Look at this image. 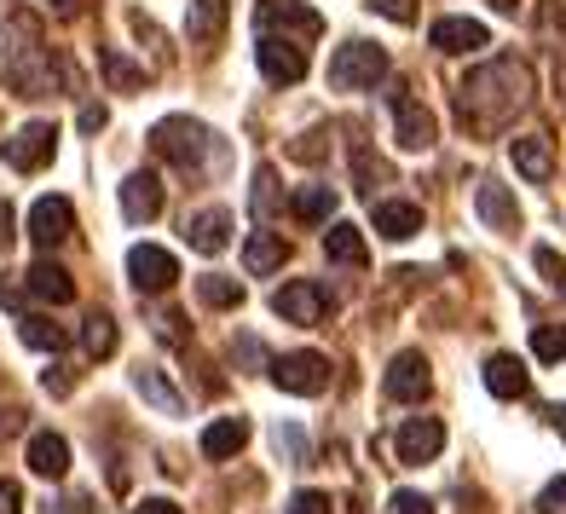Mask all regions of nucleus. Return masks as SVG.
I'll list each match as a JSON object with an SVG mask.
<instances>
[{"label":"nucleus","mask_w":566,"mask_h":514,"mask_svg":"<svg viewBox=\"0 0 566 514\" xmlns=\"http://www.w3.org/2000/svg\"><path fill=\"white\" fill-rule=\"evenodd\" d=\"M509 157H514V168H521V174L532 179V186L555 174V150H549V139H544V134H521V139L509 145Z\"/></svg>","instance_id":"b1692460"},{"label":"nucleus","mask_w":566,"mask_h":514,"mask_svg":"<svg viewBox=\"0 0 566 514\" xmlns=\"http://www.w3.org/2000/svg\"><path fill=\"white\" fill-rule=\"evenodd\" d=\"M53 7H75V0H53Z\"/></svg>","instance_id":"864d4df0"},{"label":"nucleus","mask_w":566,"mask_h":514,"mask_svg":"<svg viewBox=\"0 0 566 514\" xmlns=\"http://www.w3.org/2000/svg\"><path fill=\"white\" fill-rule=\"evenodd\" d=\"M272 445L290 457L295 469H306V462H313V451H306V433H301L295 422H277V428H272Z\"/></svg>","instance_id":"f704fd0d"},{"label":"nucleus","mask_w":566,"mask_h":514,"mask_svg":"<svg viewBox=\"0 0 566 514\" xmlns=\"http://www.w3.org/2000/svg\"><path fill=\"white\" fill-rule=\"evenodd\" d=\"M12 238H18V214H12V202L0 197V249H7Z\"/></svg>","instance_id":"de8ad7c7"},{"label":"nucleus","mask_w":566,"mask_h":514,"mask_svg":"<svg viewBox=\"0 0 566 514\" xmlns=\"http://www.w3.org/2000/svg\"><path fill=\"white\" fill-rule=\"evenodd\" d=\"M157 336H163L168 347H179V342H186V318H179V313H163V318H157Z\"/></svg>","instance_id":"c03bdc74"},{"label":"nucleus","mask_w":566,"mask_h":514,"mask_svg":"<svg viewBox=\"0 0 566 514\" xmlns=\"http://www.w3.org/2000/svg\"><path fill=\"white\" fill-rule=\"evenodd\" d=\"M526 388H532V376H526V365L514 353H492V358H485V394H492V399H526Z\"/></svg>","instance_id":"6ab92c4d"},{"label":"nucleus","mask_w":566,"mask_h":514,"mask_svg":"<svg viewBox=\"0 0 566 514\" xmlns=\"http://www.w3.org/2000/svg\"><path fill=\"white\" fill-rule=\"evenodd\" d=\"M98 64H105V75H111L116 93H139V87H145V70L127 59L122 46H105V53H98Z\"/></svg>","instance_id":"7c9ffc66"},{"label":"nucleus","mask_w":566,"mask_h":514,"mask_svg":"<svg viewBox=\"0 0 566 514\" xmlns=\"http://www.w3.org/2000/svg\"><path fill=\"white\" fill-rule=\"evenodd\" d=\"M122 214L127 220H134V225H150V220H157L163 214V179L157 174H127L122 179Z\"/></svg>","instance_id":"f3484780"},{"label":"nucleus","mask_w":566,"mask_h":514,"mask_svg":"<svg viewBox=\"0 0 566 514\" xmlns=\"http://www.w3.org/2000/svg\"><path fill=\"white\" fill-rule=\"evenodd\" d=\"M0 514H23V492H18V480H0Z\"/></svg>","instance_id":"49530a36"},{"label":"nucleus","mask_w":566,"mask_h":514,"mask_svg":"<svg viewBox=\"0 0 566 514\" xmlns=\"http://www.w3.org/2000/svg\"><path fill=\"white\" fill-rule=\"evenodd\" d=\"M0 70H7V82L18 87V98L53 93V53H46L35 18L18 12L12 23H0Z\"/></svg>","instance_id":"f03ea898"},{"label":"nucleus","mask_w":566,"mask_h":514,"mask_svg":"<svg viewBox=\"0 0 566 514\" xmlns=\"http://www.w3.org/2000/svg\"><path fill=\"white\" fill-rule=\"evenodd\" d=\"M537 514H566V480H549L537 492Z\"/></svg>","instance_id":"79ce46f5"},{"label":"nucleus","mask_w":566,"mask_h":514,"mask_svg":"<svg viewBox=\"0 0 566 514\" xmlns=\"http://www.w3.org/2000/svg\"><path fill=\"white\" fill-rule=\"evenodd\" d=\"M283 514H329V492H295Z\"/></svg>","instance_id":"a19ab883"},{"label":"nucleus","mask_w":566,"mask_h":514,"mask_svg":"<svg viewBox=\"0 0 566 514\" xmlns=\"http://www.w3.org/2000/svg\"><path fill=\"white\" fill-rule=\"evenodd\" d=\"M492 7H497V12H514V7H521V0H492Z\"/></svg>","instance_id":"3c124183"},{"label":"nucleus","mask_w":566,"mask_h":514,"mask_svg":"<svg viewBox=\"0 0 566 514\" xmlns=\"http://www.w3.org/2000/svg\"><path fill=\"white\" fill-rule=\"evenodd\" d=\"M231 358H238V365H266V370H272V358H266V347L254 342V336H243L238 347H231Z\"/></svg>","instance_id":"37998d69"},{"label":"nucleus","mask_w":566,"mask_h":514,"mask_svg":"<svg viewBox=\"0 0 566 514\" xmlns=\"http://www.w3.org/2000/svg\"><path fill=\"white\" fill-rule=\"evenodd\" d=\"M18 342L35 347V353H59V347H64V329H59L53 318H41V313H23V318H18Z\"/></svg>","instance_id":"c756f323"},{"label":"nucleus","mask_w":566,"mask_h":514,"mask_svg":"<svg viewBox=\"0 0 566 514\" xmlns=\"http://www.w3.org/2000/svg\"><path fill=\"white\" fill-rule=\"evenodd\" d=\"M370 12L394 18V23H417V0H370Z\"/></svg>","instance_id":"ea45409f"},{"label":"nucleus","mask_w":566,"mask_h":514,"mask_svg":"<svg viewBox=\"0 0 566 514\" xmlns=\"http://www.w3.org/2000/svg\"><path fill=\"white\" fill-rule=\"evenodd\" d=\"M134 514H186V508H179L174 497H145V503H139Z\"/></svg>","instance_id":"09e8293b"},{"label":"nucleus","mask_w":566,"mask_h":514,"mask_svg":"<svg viewBox=\"0 0 566 514\" xmlns=\"http://www.w3.org/2000/svg\"><path fill=\"white\" fill-rule=\"evenodd\" d=\"M381 394H388L394 405H422L428 394H433V370H428V358L410 347V353H399L394 365H388V376H381Z\"/></svg>","instance_id":"9d476101"},{"label":"nucleus","mask_w":566,"mask_h":514,"mask_svg":"<svg viewBox=\"0 0 566 514\" xmlns=\"http://www.w3.org/2000/svg\"><path fill=\"white\" fill-rule=\"evenodd\" d=\"M70 231H75L70 197H35V209H30V243L41 254H53L59 243H70Z\"/></svg>","instance_id":"f8f14e48"},{"label":"nucleus","mask_w":566,"mask_h":514,"mask_svg":"<svg viewBox=\"0 0 566 514\" xmlns=\"http://www.w3.org/2000/svg\"><path fill=\"white\" fill-rule=\"evenodd\" d=\"M324 254H329V261H336V266H370V249H365V231H358L353 220H336V225H329L324 231Z\"/></svg>","instance_id":"4be33fe9"},{"label":"nucleus","mask_w":566,"mask_h":514,"mask_svg":"<svg viewBox=\"0 0 566 514\" xmlns=\"http://www.w3.org/2000/svg\"><path fill=\"white\" fill-rule=\"evenodd\" d=\"M370 220H376V231H381L388 243H405V238H417V231H422V209H417V202H399V197L376 202Z\"/></svg>","instance_id":"412c9836"},{"label":"nucleus","mask_w":566,"mask_h":514,"mask_svg":"<svg viewBox=\"0 0 566 514\" xmlns=\"http://www.w3.org/2000/svg\"><path fill=\"white\" fill-rule=\"evenodd\" d=\"M394 139H399V150H428L433 139H440V122H433L428 105L394 93Z\"/></svg>","instance_id":"2eb2a0df"},{"label":"nucleus","mask_w":566,"mask_h":514,"mask_svg":"<svg viewBox=\"0 0 566 514\" xmlns=\"http://www.w3.org/2000/svg\"><path fill=\"white\" fill-rule=\"evenodd\" d=\"M243 445H249V422L243 417H220V422L202 428V457H214V462L238 457Z\"/></svg>","instance_id":"a878e982"},{"label":"nucleus","mask_w":566,"mask_h":514,"mask_svg":"<svg viewBox=\"0 0 566 514\" xmlns=\"http://www.w3.org/2000/svg\"><path fill=\"white\" fill-rule=\"evenodd\" d=\"M30 469L41 480H64L70 474V440H64V433H53V428L30 433Z\"/></svg>","instance_id":"aec40b11"},{"label":"nucleus","mask_w":566,"mask_h":514,"mask_svg":"<svg viewBox=\"0 0 566 514\" xmlns=\"http://www.w3.org/2000/svg\"><path fill=\"white\" fill-rule=\"evenodd\" d=\"M23 295H35V301H46V306H70V301H75V277L53 261V254H41V261L23 272Z\"/></svg>","instance_id":"dca6fc26"},{"label":"nucleus","mask_w":566,"mask_h":514,"mask_svg":"<svg viewBox=\"0 0 566 514\" xmlns=\"http://www.w3.org/2000/svg\"><path fill=\"white\" fill-rule=\"evenodd\" d=\"M446 451V422L440 417H410V422H399V433H394V457L399 462H433Z\"/></svg>","instance_id":"ddd939ff"},{"label":"nucleus","mask_w":566,"mask_h":514,"mask_svg":"<svg viewBox=\"0 0 566 514\" xmlns=\"http://www.w3.org/2000/svg\"><path fill=\"white\" fill-rule=\"evenodd\" d=\"M394 514H433V503L422 492H394Z\"/></svg>","instance_id":"a18cd8bd"},{"label":"nucleus","mask_w":566,"mask_h":514,"mask_svg":"<svg viewBox=\"0 0 566 514\" xmlns=\"http://www.w3.org/2000/svg\"><path fill=\"white\" fill-rule=\"evenodd\" d=\"M134 394H139L145 405H157L163 417H179V410H186V399H179V394L168 388V376H163V370H150V365H139V370H134Z\"/></svg>","instance_id":"cd10ccee"},{"label":"nucleus","mask_w":566,"mask_h":514,"mask_svg":"<svg viewBox=\"0 0 566 514\" xmlns=\"http://www.w3.org/2000/svg\"><path fill=\"white\" fill-rule=\"evenodd\" d=\"M226 18H231L226 0H191V12H186V35H191L197 46H214V41L226 35Z\"/></svg>","instance_id":"393cba45"},{"label":"nucleus","mask_w":566,"mask_h":514,"mask_svg":"<svg viewBox=\"0 0 566 514\" xmlns=\"http://www.w3.org/2000/svg\"><path fill=\"white\" fill-rule=\"evenodd\" d=\"M329 214H336V191H329V186H306V191H295V220H306V225H329Z\"/></svg>","instance_id":"2f4dec72"},{"label":"nucleus","mask_w":566,"mask_h":514,"mask_svg":"<svg viewBox=\"0 0 566 514\" xmlns=\"http://www.w3.org/2000/svg\"><path fill=\"white\" fill-rule=\"evenodd\" d=\"M353 174H358V191H365V197L376 202V186L388 179V162H376L370 150H353Z\"/></svg>","instance_id":"c9c22d12"},{"label":"nucleus","mask_w":566,"mask_h":514,"mask_svg":"<svg viewBox=\"0 0 566 514\" xmlns=\"http://www.w3.org/2000/svg\"><path fill=\"white\" fill-rule=\"evenodd\" d=\"M254 64H261L272 87H295L306 75V46L290 35H254Z\"/></svg>","instance_id":"1a4fd4ad"},{"label":"nucleus","mask_w":566,"mask_h":514,"mask_svg":"<svg viewBox=\"0 0 566 514\" xmlns=\"http://www.w3.org/2000/svg\"><path fill=\"white\" fill-rule=\"evenodd\" d=\"M82 347H87V358H111L116 353V318L111 313H93L82 324Z\"/></svg>","instance_id":"473e14b6"},{"label":"nucleus","mask_w":566,"mask_h":514,"mask_svg":"<svg viewBox=\"0 0 566 514\" xmlns=\"http://www.w3.org/2000/svg\"><path fill=\"white\" fill-rule=\"evenodd\" d=\"M526 105H532V70L521 59H492L474 75H462L457 87V116L469 134H503Z\"/></svg>","instance_id":"f257e3e1"},{"label":"nucleus","mask_w":566,"mask_h":514,"mask_svg":"<svg viewBox=\"0 0 566 514\" xmlns=\"http://www.w3.org/2000/svg\"><path fill=\"white\" fill-rule=\"evenodd\" d=\"M283 254H290V243H283L277 231H254L243 243V266H249V277H266V272L283 266Z\"/></svg>","instance_id":"bb28decb"},{"label":"nucleus","mask_w":566,"mask_h":514,"mask_svg":"<svg viewBox=\"0 0 566 514\" xmlns=\"http://www.w3.org/2000/svg\"><path fill=\"white\" fill-rule=\"evenodd\" d=\"M12 422H18V417H12V410H0V433H7V428H12Z\"/></svg>","instance_id":"603ef678"},{"label":"nucleus","mask_w":566,"mask_h":514,"mask_svg":"<svg viewBox=\"0 0 566 514\" xmlns=\"http://www.w3.org/2000/svg\"><path fill=\"white\" fill-rule=\"evenodd\" d=\"M532 353L544 365H560L566 358V324H532Z\"/></svg>","instance_id":"72a5a7b5"},{"label":"nucleus","mask_w":566,"mask_h":514,"mask_svg":"<svg viewBox=\"0 0 566 514\" xmlns=\"http://www.w3.org/2000/svg\"><path fill=\"white\" fill-rule=\"evenodd\" d=\"M197 295H202V306H214V313H231V306H243V284H238V277H226V272L197 277Z\"/></svg>","instance_id":"c85d7f7f"},{"label":"nucleus","mask_w":566,"mask_h":514,"mask_svg":"<svg viewBox=\"0 0 566 514\" xmlns=\"http://www.w3.org/2000/svg\"><path fill=\"white\" fill-rule=\"evenodd\" d=\"M433 53H446V59H462V53H480V46H492V30H485L480 18H433Z\"/></svg>","instance_id":"4468645a"},{"label":"nucleus","mask_w":566,"mask_h":514,"mask_svg":"<svg viewBox=\"0 0 566 514\" xmlns=\"http://www.w3.org/2000/svg\"><path fill=\"white\" fill-rule=\"evenodd\" d=\"M272 313L283 324H324L329 313H336V295H329L318 277H295V284H283L272 295Z\"/></svg>","instance_id":"423d86ee"},{"label":"nucleus","mask_w":566,"mask_h":514,"mask_svg":"<svg viewBox=\"0 0 566 514\" xmlns=\"http://www.w3.org/2000/svg\"><path fill=\"white\" fill-rule=\"evenodd\" d=\"M254 30L261 35H290L301 46H313L324 35V18L313 7H301V0H261V12H254Z\"/></svg>","instance_id":"39448f33"},{"label":"nucleus","mask_w":566,"mask_h":514,"mask_svg":"<svg viewBox=\"0 0 566 514\" xmlns=\"http://www.w3.org/2000/svg\"><path fill=\"white\" fill-rule=\"evenodd\" d=\"M41 388L53 394V399H64V394L75 388V370H70V365H46V370H41Z\"/></svg>","instance_id":"4c0bfd02"},{"label":"nucleus","mask_w":566,"mask_h":514,"mask_svg":"<svg viewBox=\"0 0 566 514\" xmlns=\"http://www.w3.org/2000/svg\"><path fill=\"white\" fill-rule=\"evenodd\" d=\"M474 209L492 231H521V202H514V191L497 186V179H485V186L474 191Z\"/></svg>","instance_id":"a211bd4d"},{"label":"nucleus","mask_w":566,"mask_h":514,"mask_svg":"<svg viewBox=\"0 0 566 514\" xmlns=\"http://www.w3.org/2000/svg\"><path fill=\"white\" fill-rule=\"evenodd\" d=\"M254 214L261 220L277 214V174L272 168H254Z\"/></svg>","instance_id":"e433bc0d"},{"label":"nucleus","mask_w":566,"mask_h":514,"mask_svg":"<svg viewBox=\"0 0 566 514\" xmlns=\"http://www.w3.org/2000/svg\"><path fill=\"white\" fill-rule=\"evenodd\" d=\"M53 150H59L53 122H23L18 134L0 145V157H7V168H18V174H41L46 162H53Z\"/></svg>","instance_id":"0eeeda50"},{"label":"nucleus","mask_w":566,"mask_h":514,"mask_svg":"<svg viewBox=\"0 0 566 514\" xmlns=\"http://www.w3.org/2000/svg\"><path fill=\"white\" fill-rule=\"evenodd\" d=\"M272 381L295 399H313L329 388V358L324 353H283V358H272Z\"/></svg>","instance_id":"6e6552de"},{"label":"nucleus","mask_w":566,"mask_h":514,"mask_svg":"<svg viewBox=\"0 0 566 514\" xmlns=\"http://www.w3.org/2000/svg\"><path fill=\"white\" fill-rule=\"evenodd\" d=\"M376 82H388V53L376 41H347L329 59V87L336 93H370Z\"/></svg>","instance_id":"20e7f679"},{"label":"nucleus","mask_w":566,"mask_h":514,"mask_svg":"<svg viewBox=\"0 0 566 514\" xmlns=\"http://www.w3.org/2000/svg\"><path fill=\"white\" fill-rule=\"evenodd\" d=\"M532 261H537V272H544V277H549V284H555V290H566V261H560V254H555V249H537V254H532Z\"/></svg>","instance_id":"58836bf2"},{"label":"nucleus","mask_w":566,"mask_h":514,"mask_svg":"<svg viewBox=\"0 0 566 514\" xmlns=\"http://www.w3.org/2000/svg\"><path fill=\"white\" fill-rule=\"evenodd\" d=\"M186 243H191L197 254H220V249L231 243V214H226V209L191 214V220H186Z\"/></svg>","instance_id":"5701e85b"},{"label":"nucleus","mask_w":566,"mask_h":514,"mask_svg":"<svg viewBox=\"0 0 566 514\" xmlns=\"http://www.w3.org/2000/svg\"><path fill=\"white\" fill-rule=\"evenodd\" d=\"M127 277H134L139 295H163V290H174L179 261L168 249H157V243H139V249H127Z\"/></svg>","instance_id":"9b49d317"},{"label":"nucleus","mask_w":566,"mask_h":514,"mask_svg":"<svg viewBox=\"0 0 566 514\" xmlns=\"http://www.w3.org/2000/svg\"><path fill=\"white\" fill-rule=\"evenodd\" d=\"M150 145H157V157H163V162L186 168V174H202L209 162L226 157V145H220L202 122H191V116H168V122H157V127H150Z\"/></svg>","instance_id":"7ed1b4c3"},{"label":"nucleus","mask_w":566,"mask_h":514,"mask_svg":"<svg viewBox=\"0 0 566 514\" xmlns=\"http://www.w3.org/2000/svg\"><path fill=\"white\" fill-rule=\"evenodd\" d=\"M105 122H111V116H105V105H87V111H82V134H98Z\"/></svg>","instance_id":"8fccbe9b"}]
</instances>
